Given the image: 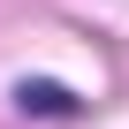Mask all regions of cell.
<instances>
[{
	"label": "cell",
	"instance_id": "1",
	"mask_svg": "<svg viewBox=\"0 0 129 129\" xmlns=\"http://www.w3.org/2000/svg\"><path fill=\"white\" fill-rule=\"evenodd\" d=\"M15 106L23 114H76V91L69 84H46V76H23L15 84Z\"/></svg>",
	"mask_w": 129,
	"mask_h": 129
}]
</instances>
